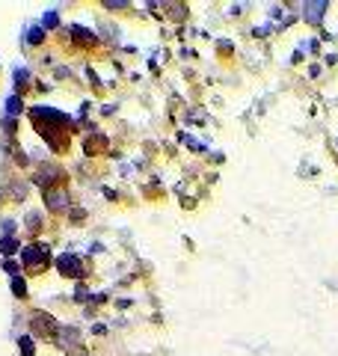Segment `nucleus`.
Wrapping results in <instances>:
<instances>
[{"label":"nucleus","mask_w":338,"mask_h":356,"mask_svg":"<svg viewBox=\"0 0 338 356\" xmlns=\"http://www.w3.org/2000/svg\"><path fill=\"white\" fill-rule=\"evenodd\" d=\"M57 267H60V273H66V276H74V279L83 273V267H80V258H74V255H68V253L57 258Z\"/></svg>","instance_id":"obj_1"},{"label":"nucleus","mask_w":338,"mask_h":356,"mask_svg":"<svg viewBox=\"0 0 338 356\" xmlns=\"http://www.w3.org/2000/svg\"><path fill=\"white\" fill-rule=\"evenodd\" d=\"M45 261H48V247L33 243V247L24 250V264H45Z\"/></svg>","instance_id":"obj_2"},{"label":"nucleus","mask_w":338,"mask_h":356,"mask_svg":"<svg viewBox=\"0 0 338 356\" xmlns=\"http://www.w3.org/2000/svg\"><path fill=\"white\" fill-rule=\"evenodd\" d=\"M303 9H305V18L308 21H321V12H326V3H303Z\"/></svg>","instance_id":"obj_3"},{"label":"nucleus","mask_w":338,"mask_h":356,"mask_svg":"<svg viewBox=\"0 0 338 356\" xmlns=\"http://www.w3.org/2000/svg\"><path fill=\"white\" fill-rule=\"evenodd\" d=\"M0 247H3V253H6V255H12L18 250V243L12 240V237H3V243H0Z\"/></svg>","instance_id":"obj_7"},{"label":"nucleus","mask_w":338,"mask_h":356,"mask_svg":"<svg viewBox=\"0 0 338 356\" xmlns=\"http://www.w3.org/2000/svg\"><path fill=\"white\" fill-rule=\"evenodd\" d=\"M48 205H51L53 211H63L68 205V193L66 190H63V193H60V190H57V193H48Z\"/></svg>","instance_id":"obj_4"},{"label":"nucleus","mask_w":338,"mask_h":356,"mask_svg":"<svg viewBox=\"0 0 338 356\" xmlns=\"http://www.w3.org/2000/svg\"><path fill=\"white\" fill-rule=\"evenodd\" d=\"M33 350H36L33 341H30V339H21V353H24V356H33Z\"/></svg>","instance_id":"obj_8"},{"label":"nucleus","mask_w":338,"mask_h":356,"mask_svg":"<svg viewBox=\"0 0 338 356\" xmlns=\"http://www.w3.org/2000/svg\"><path fill=\"white\" fill-rule=\"evenodd\" d=\"M21 110V101L18 98H9V113H18Z\"/></svg>","instance_id":"obj_12"},{"label":"nucleus","mask_w":338,"mask_h":356,"mask_svg":"<svg viewBox=\"0 0 338 356\" xmlns=\"http://www.w3.org/2000/svg\"><path fill=\"white\" fill-rule=\"evenodd\" d=\"M74 341H77V333H74V330H66V333L60 336V344H63V347H71Z\"/></svg>","instance_id":"obj_5"},{"label":"nucleus","mask_w":338,"mask_h":356,"mask_svg":"<svg viewBox=\"0 0 338 356\" xmlns=\"http://www.w3.org/2000/svg\"><path fill=\"white\" fill-rule=\"evenodd\" d=\"M128 3H119V0H113V3H107V9H125Z\"/></svg>","instance_id":"obj_13"},{"label":"nucleus","mask_w":338,"mask_h":356,"mask_svg":"<svg viewBox=\"0 0 338 356\" xmlns=\"http://www.w3.org/2000/svg\"><path fill=\"white\" fill-rule=\"evenodd\" d=\"M42 36H45L42 27H39V30H30V42H42Z\"/></svg>","instance_id":"obj_11"},{"label":"nucleus","mask_w":338,"mask_h":356,"mask_svg":"<svg viewBox=\"0 0 338 356\" xmlns=\"http://www.w3.org/2000/svg\"><path fill=\"white\" fill-rule=\"evenodd\" d=\"M53 24H57V12H48L45 15V27H53Z\"/></svg>","instance_id":"obj_10"},{"label":"nucleus","mask_w":338,"mask_h":356,"mask_svg":"<svg viewBox=\"0 0 338 356\" xmlns=\"http://www.w3.org/2000/svg\"><path fill=\"white\" fill-rule=\"evenodd\" d=\"M71 33L77 36V39H80V42H83V39H86V42H89V39H92V33H89V30H83V27H74V30H71Z\"/></svg>","instance_id":"obj_9"},{"label":"nucleus","mask_w":338,"mask_h":356,"mask_svg":"<svg viewBox=\"0 0 338 356\" xmlns=\"http://www.w3.org/2000/svg\"><path fill=\"white\" fill-rule=\"evenodd\" d=\"M12 291H15L18 297H24V294H27V285H24V279H21V276L12 279Z\"/></svg>","instance_id":"obj_6"}]
</instances>
